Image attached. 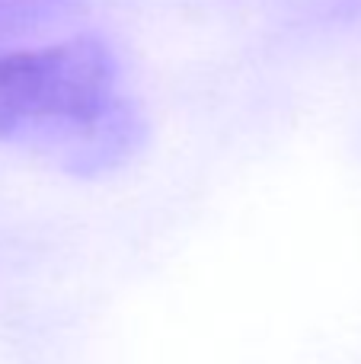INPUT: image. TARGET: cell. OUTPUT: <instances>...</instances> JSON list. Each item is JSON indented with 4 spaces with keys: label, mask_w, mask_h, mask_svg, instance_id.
<instances>
[{
    "label": "cell",
    "mask_w": 361,
    "mask_h": 364,
    "mask_svg": "<svg viewBox=\"0 0 361 364\" xmlns=\"http://www.w3.org/2000/svg\"><path fill=\"white\" fill-rule=\"evenodd\" d=\"M134 115L119 96V61L93 36L0 55V141L55 147L64 164L125 157Z\"/></svg>",
    "instance_id": "1"
},
{
    "label": "cell",
    "mask_w": 361,
    "mask_h": 364,
    "mask_svg": "<svg viewBox=\"0 0 361 364\" xmlns=\"http://www.w3.org/2000/svg\"><path fill=\"white\" fill-rule=\"evenodd\" d=\"M70 0H0V38L29 32L55 19Z\"/></svg>",
    "instance_id": "2"
}]
</instances>
